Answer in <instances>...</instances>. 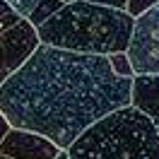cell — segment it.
Returning a JSON list of instances; mask_svg holds the SVG:
<instances>
[{
	"mask_svg": "<svg viewBox=\"0 0 159 159\" xmlns=\"http://www.w3.org/2000/svg\"><path fill=\"white\" fill-rule=\"evenodd\" d=\"M133 77L113 72L109 56L48 43L0 82V111L15 128L36 130L68 149L109 111L130 104Z\"/></svg>",
	"mask_w": 159,
	"mask_h": 159,
	"instance_id": "6da1fadb",
	"label": "cell"
},
{
	"mask_svg": "<svg viewBox=\"0 0 159 159\" xmlns=\"http://www.w3.org/2000/svg\"><path fill=\"white\" fill-rule=\"evenodd\" d=\"M133 24L135 17L128 10L89 0H75L65 2L36 29L41 43L80 53L111 56L128 48Z\"/></svg>",
	"mask_w": 159,
	"mask_h": 159,
	"instance_id": "7a4b0ae2",
	"label": "cell"
},
{
	"mask_svg": "<svg viewBox=\"0 0 159 159\" xmlns=\"http://www.w3.org/2000/svg\"><path fill=\"white\" fill-rule=\"evenodd\" d=\"M68 154L72 159H159V130L140 109L125 104L82 130Z\"/></svg>",
	"mask_w": 159,
	"mask_h": 159,
	"instance_id": "3957f363",
	"label": "cell"
},
{
	"mask_svg": "<svg viewBox=\"0 0 159 159\" xmlns=\"http://www.w3.org/2000/svg\"><path fill=\"white\" fill-rule=\"evenodd\" d=\"M125 53L135 75H159V2L135 17Z\"/></svg>",
	"mask_w": 159,
	"mask_h": 159,
	"instance_id": "277c9868",
	"label": "cell"
},
{
	"mask_svg": "<svg viewBox=\"0 0 159 159\" xmlns=\"http://www.w3.org/2000/svg\"><path fill=\"white\" fill-rule=\"evenodd\" d=\"M0 43H2V51H5V68H2L0 77L7 80L41 43L39 29L27 17H22L15 27H10L7 31L0 34Z\"/></svg>",
	"mask_w": 159,
	"mask_h": 159,
	"instance_id": "5b68a950",
	"label": "cell"
},
{
	"mask_svg": "<svg viewBox=\"0 0 159 159\" xmlns=\"http://www.w3.org/2000/svg\"><path fill=\"white\" fill-rule=\"evenodd\" d=\"M60 147L51 138L41 135L36 130L15 128L7 130V135L0 142V154L12 159H53Z\"/></svg>",
	"mask_w": 159,
	"mask_h": 159,
	"instance_id": "8992f818",
	"label": "cell"
},
{
	"mask_svg": "<svg viewBox=\"0 0 159 159\" xmlns=\"http://www.w3.org/2000/svg\"><path fill=\"white\" fill-rule=\"evenodd\" d=\"M130 104L142 111L159 130V75H135Z\"/></svg>",
	"mask_w": 159,
	"mask_h": 159,
	"instance_id": "52a82bcc",
	"label": "cell"
},
{
	"mask_svg": "<svg viewBox=\"0 0 159 159\" xmlns=\"http://www.w3.org/2000/svg\"><path fill=\"white\" fill-rule=\"evenodd\" d=\"M63 5H65L63 0H39V2H36V7L31 10V15L27 17V20H29L34 27H41L51 15H56V12L60 10Z\"/></svg>",
	"mask_w": 159,
	"mask_h": 159,
	"instance_id": "ba28073f",
	"label": "cell"
},
{
	"mask_svg": "<svg viewBox=\"0 0 159 159\" xmlns=\"http://www.w3.org/2000/svg\"><path fill=\"white\" fill-rule=\"evenodd\" d=\"M109 63L113 72L120 75V77H135V70H133V63H130L128 53L125 51H118V53H111L109 56Z\"/></svg>",
	"mask_w": 159,
	"mask_h": 159,
	"instance_id": "9c48e42d",
	"label": "cell"
},
{
	"mask_svg": "<svg viewBox=\"0 0 159 159\" xmlns=\"http://www.w3.org/2000/svg\"><path fill=\"white\" fill-rule=\"evenodd\" d=\"M20 20H22L20 12L15 10L7 0H0V34H2V31H7L10 27H15Z\"/></svg>",
	"mask_w": 159,
	"mask_h": 159,
	"instance_id": "30bf717a",
	"label": "cell"
},
{
	"mask_svg": "<svg viewBox=\"0 0 159 159\" xmlns=\"http://www.w3.org/2000/svg\"><path fill=\"white\" fill-rule=\"evenodd\" d=\"M159 0H128L125 2V10L133 15V17H138V15H142V12H147L149 7H154Z\"/></svg>",
	"mask_w": 159,
	"mask_h": 159,
	"instance_id": "8fae6325",
	"label": "cell"
},
{
	"mask_svg": "<svg viewBox=\"0 0 159 159\" xmlns=\"http://www.w3.org/2000/svg\"><path fill=\"white\" fill-rule=\"evenodd\" d=\"M7 2H10L17 12H20L22 17H29L31 10L36 7V2H39V0H7Z\"/></svg>",
	"mask_w": 159,
	"mask_h": 159,
	"instance_id": "7c38bea8",
	"label": "cell"
},
{
	"mask_svg": "<svg viewBox=\"0 0 159 159\" xmlns=\"http://www.w3.org/2000/svg\"><path fill=\"white\" fill-rule=\"evenodd\" d=\"M12 125H10V120H7V116L0 111V142H2V138L7 135V130H10Z\"/></svg>",
	"mask_w": 159,
	"mask_h": 159,
	"instance_id": "4fadbf2b",
	"label": "cell"
},
{
	"mask_svg": "<svg viewBox=\"0 0 159 159\" xmlns=\"http://www.w3.org/2000/svg\"><path fill=\"white\" fill-rule=\"evenodd\" d=\"M2 68H5V51H2V43H0V75H2ZM2 82V77H0Z\"/></svg>",
	"mask_w": 159,
	"mask_h": 159,
	"instance_id": "5bb4252c",
	"label": "cell"
},
{
	"mask_svg": "<svg viewBox=\"0 0 159 159\" xmlns=\"http://www.w3.org/2000/svg\"><path fill=\"white\" fill-rule=\"evenodd\" d=\"M53 159H72V157L68 154V149H60V152H58V154H56Z\"/></svg>",
	"mask_w": 159,
	"mask_h": 159,
	"instance_id": "9a60e30c",
	"label": "cell"
},
{
	"mask_svg": "<svg viewBox=\"0 0 159 159\" xmlns=\"http://www.w3.org/2000/svg\"><path fill=\"white\" fill-rule=\"evenodd\" d=\"M0 159H12V157H5V154H0Z\"/></svg>",
	"mask_w": 159,
	"mask_h": 159,
	"instance_id": "2e32d148",
	"label": "cell"
},
{
	"mask_svg": "<svg viewBox=\"0 0 159 159\" xmlns=\"http://www.w3.org/2000/svg\"><path fill=\"white\" fill-rule=\"evenodd\" d=\"M63 2H75V0H63Z\"/></svg>",
	"mask_w": 159,
	"mask_h": 159,
	"instance_id": "e0dca14e",
	"label": "cell"
}]
</instances>
